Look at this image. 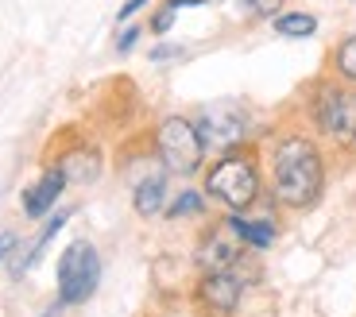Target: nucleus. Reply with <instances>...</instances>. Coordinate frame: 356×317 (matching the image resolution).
<instances>
[{
	"mask_svg": "<svg viewBox=\"0 0 356 317\" xmlns=\"http://www.w3.org/2000/svg\"><path fill=\"white\" fill-rule=\"evenodd\" d=\"M202 209H205V197L197 194V190H186V194L175 197V205H170L167 213L178 220V217H194V213H202Z\"/></svg>",
	"mask_w": 356,
	"mask_h": 317,
	"instance_id": "f3484780",
	"label": "nucleus"
},
{
	"mask_svg": "<svg viewBox=\"0 0 356 317\" xmlns=\"http://www.w3.org/2000/svg\"><path fill=\"white\" fill-rule=\"evenodd\" d=\"M241 279L232 271H205L202 282L194 286V302L209 317H232L241 306Z\"/></svg>",
	"mask_w": 356,
	"mask_h": 317,
	"instance_id": "0eeeda50",
	"label": "nucleus"
},
{
	"mask_svg": "<svg viewBox=\"0 0 356 317\" xmlns=\"http://www.w3.org/2000/svg\"><path fill=\"white\" fill-rule=\"evenodd\" d=\"M12 247H16V236H12V232H0V259L8 256Z\"/></svg>",
	"mask_w": 356,
	"mask_h": 317,
	"instance_id": "4be33fe9",
	"label": "nucleus"
},
{
	"mask_svg": "<svg viewBox=\"0 0 356 317\" xmlns=\"http://www.w3.org/2000/svg\"><path fill=\"white\" fill-rule=\"evenodd\" d=\"M182 54V47H170V43H159L152 51V62H170V58H178Z\"/></svg>",
	"mask_w": 356,
	"mask_h": 317,
	"instance_id": "412c9836",
	"label": "nucleus"
},
{
	"mask_svg": "<svg viewBox=\"0 0 356 317\" xmlns=\"http://www.w3.org/2000/svg\"><path fill=\"white\" fill-rule=\"evenodd\" d=\"M194 128L202 136V147L217 151V155L244 147V136H248V120L241 113H229V108H205L194 120Z\"/></svg>",
	"mask_w": 356,
	"mask_h": 317,
	"instance_id": "423d86ee",
	"label": "nucleus"
},
{
	"mask_svg": "<svg viewBox=\"0 0 356 317\" xmlns=\"http://www.w3.org/2000/svg\"><path fill=\"white\" fill-rule=\"evenodd\" d=\"M241 236L232 232V225H213V229L202 236L197 244V267L202 271H232V267L241 263Z\"/></svg>",
	"mask_w": 356,
	"mask_h": 317,
	"instance_id": "6e6552de",
	"label": "nucleus"
},
{
	"mask_svg": "<svg viewBox=\"0 0 356 317\" xmlns=\"http://www.w3.org/2000/svg\"><path fill=\"white\" fill-rule=\"evenodd\" d=\"M241 12L248 19H275L283 12V0H241Z\"/></svg>",
	"mask_w": 356,
	"mask_h": 317,
	"instance_id": "dca6fc26",
	"label": "nucleus"
},
{
	"mask_svg": "<svg viewBox=\"0 0 356 317\" xmlns=\"http://www.w3.org/2000/svg\"><path fill=\"white\" fill-rule=\"evenodd\" d=\"M321 182H325V163L321 147L302 132H286L271 147V190L283 205L306 209L318 202Z\"/></svg>",
	"mask_w": 356,
	"mask_h": 317,
	"instance_id": "f257e3e1",
	"label": "nucleus"
},
{
	"mask_svg": "<svg viewBox=\"0 0 356 317\" xmlns=\"http://www.w3.org/2000/svg\"><path fill=\"white\" fill-rule=\"evenodd\" d=\"M101 282V256L97 247L78 240L63 252L58 259V302L63 306H81L86 298H93Z\"/></svg>",
	"mask_w": 356,
	"mask_h": 317,
	"instance_id": "39448f33",
	"label": "nucleus"
},
{
	"mask_svg": "<svg viewBox=\"0 0 356 317\" xmlns=\"http://www.w3.org/2000/svg\"><path fill=\"white\" fill-rule=\"evenodd\" d=\"M147 4H152V0H124V4H120V12H116V19H120V24H128V19H132L140 8H147Z\"/></svg>",
	"mask_w": 356,
	"mask_h": 317,
	"instance_id": "aec40b11",
	"label": "nucleus"
},
{
	"mask_svg": "<svg viewBox=\"0 0 356 317\" xmlns=\"http://www.w3.org/2000/svg\"><path fill=\"white\" fill-rule=\"evenodd\" d=\"M136 213L140 217H155L163 213V202H167V174H147L140 186H136Z\"/></svg>",
	"mask_w": 356,
	"mask_h": 317,
	"instance_id": "9b49d317",
	"label": "nucleus"
},
{
	"mask_svg": "<svg viewBox=\"0 0 356 317\" xmlns=\"http://www.w3.org/2000/svg\"><path fill=\"white\" fill-rule=\"evenodd\" d=\"M330 70H333V78L356 86V31L337 39V47L330 51Z\"/></svg>",
	"mask_w": 356,
	"mask_h": 317,
	"instance_id": "f8f14e48",
	"label": "nucleus"
},
{
	"mask_svg": "<svg viewBox=\"0 0 356 317\" xmlns=\"http://www.w3.org/2000/svg\"><path fill=\"white\" fill-rule=\"evenodd\" d=\"M205 190L217 197L221 205H229L232 213L252 209V202L259 197V163L252 151H225L217 158L209 174H205Z\"/></svg>",
	"mask_w": 356,
	"mask_h": 317,
	"instance_id": "7ed1b4c3",
	"label": "nucleus"
},
{
	"mask_svg": "<svg viewBox=\"0 0 356 317\" xmlns=\"http://www.w3.org/2000/svg\"><path fill=\"white\" fill-rule=\"evenodd\" d=\"M140 35H143V27L140 24H128L120 35H116V54H128V51H136V43H140Z\"/></svg>",
	"mask_w": 356,
	"mask_h": 317,
	"instance_id": "6ab92c4d",
	"label": "nucleus"
},
{
	"mask_svg": "<svg viewBox=\"0 0 356 317\" xmlns=\"http://www.w3.org/2000/svg\"><path fill=\"white\" fill-rule=\"evenodd\" d=\"M58 170H63L66 178H74V182H93V178L101 174L97 147H74V151H66V155L58 158Z\"/></svg>",
	"mask_w": 356,
	"mask_h": 317,
	"instance_id": "9d476101",
	"label": "nucleus"
},
{
	"mask_svg": "<svg viewBox=\"0 0 356 317\" xmlns=\"http://www.w3.org/2000/svg\"><path fill=\"white\" fill-rule=\"evenodd\" d=\"M175 4H170V0H167V4H159V8H155V16H152V24H147V27H152V35H167V31H170V27H175Z\"/></svg>",
	"mask_w": 356,
	"mask_h": 317,
	"instance_id": "a211bd4d",
	"label": "nucleus"
},
{
	"mask_svg": "<svg viewBox=\"0 0 356 317\" xmlns=\"http://www.w3.org/2000/svg\"><path fill=\"white\" fill-rule=\"evenodd\" d=\"M353 143H356V136H353Z\"/></svg>",
	"mask_w": 356,
	"mask_h": 317,
	"instance_id": "b1692460",
	"label": "nucleus"
},
{
	"mask_svg": "<svg viewBox=\"0 0 356 317\" xmlns=\"http://www.w3.org/2000/svg\"><path fill=\"white\" fill-rule=\"evenodd\" d=\"M155 155L170 174H194L205 158L202 136H197L190 116H163L155 124Z\"/></svg>",
	"mask_w": 356,
	"mask_h": 317,
	"instance_id": "20e7f679",
	"label": "nucleus"
},
{
	"mask_svg": "<svg viewBox=\"0 0 356 317\" xmlns=\"http://www.w3.org/2000/svg\"><path fill=\"white\" fill-rule=\"evenodd\" d=\"M63 190H66V174H63L58 167H51V170H47V174L24 194V213H27L31 220L47 217V213L54 209V202L63 197Z\"/></svg>",
	"mask_w": 356,
	"mask_h": 317,
	"instance_id": "1a4fd4ad",
	"label": "nucleus"
},
{
	"mask_svg": "<svg viewBox=\"0 0 356 317\" xmlns=\"http://www.w3.org/2000/svg\"><path fill=\"white\" fill-rule=\"evenodd\" d=\"M306 113H310V124L318 128L325 140L348 147L356 136V89L348 81H330L321 78L314 81L310 97H306Z\"/></svg>",
	"mask_w": 356,
	"mask_h": 317,
	"instance_id": "f03ea898",
	"label": "nucleus"
},
{
	"mask_svg": "<svg viewBox=\"0 0 356 317\" xmlns=\"http://www.w3.org/2000/svg\"><path fill=\"white\" fill-rule=\"evenodd\" d=\"M175 8H197V4H213V0H170Z\"/></svg>",
	"mask_w": 356,
	"mask_h": 317,
	"instance_id": "5701e85b",
	"label": "nucleus"
},
{
	"mask_svg": "<svg viewBox=\"0 0 356 317\" xmlns=\"http://www.w3.org/2000/svg\"><path fill=\"white\" fill-rule=\"evenodd\" d=\"M271 27H275V35H283V39H310L314 31H318V16H314V12H279V16L271 19Z\"/></svg>",
	"mask_w": 356,
	"mask_h": 317,
	"instance_id": "4468645a",
	"label": "nucleus"
},
{
	"mask_svg": "<svg viewBox=\"0 0 356 317\" xmlns=\"http://www.w3.org/2000/svg\"><path fill=\"white\" fill-rule=\"evenodd\" d=\"M232 232L241 236V244L248 247H271L275 244V220H244V217H229Z\"/></svg>",
	"mask_w": 356,
	"mask_h": 317,
	"instance_id": "ddd939ff",
	"label": "nucleus"
},
{
	"mask_svg": "<svg viewBox=\"0 0 356 317\" xmlns=\"http://www.w3.org/2000/svg\"><path fill=\"white\" fill-rule=\"evenodd\" d=\"M66 220H70V213H58V217H51V220H47V229L43 232H39V240H35V247H31V252H27V256L24 259H19V271H27V267H31V263H35V259L39 256H43V247L47 244H51V240H54V232H58V229H63V225H66ZM16 271V275H19Z\"/></svg>",
	"mask_w": 356,
	"mask_h": 317,
	"instance_id": "2eb2a0df",
	"label": "nucleus"
}]
</instances>
